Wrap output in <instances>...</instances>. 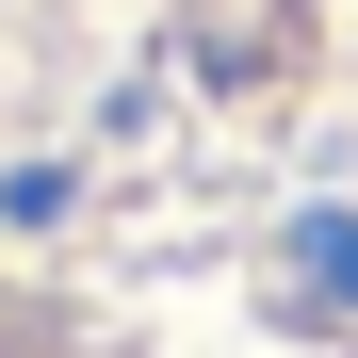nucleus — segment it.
Returning <instances> with one entry per match:
<instances>
[{
    "label": "nucleus",
    "instance_id": "f257e3e1",
    "mask_svg": "<svg viewBox=\"0 0 358 358\" xmlns=\"http://www.w3.org/2000/svg\"><path fill=\"white\" fill-rule=\"evenodd\" d=\"M293 261H310V293L358 310V212H310V228H293Z\"/></svg>",
    "mask_w": 358,
    "mask_h": 358
}]
</instances>
